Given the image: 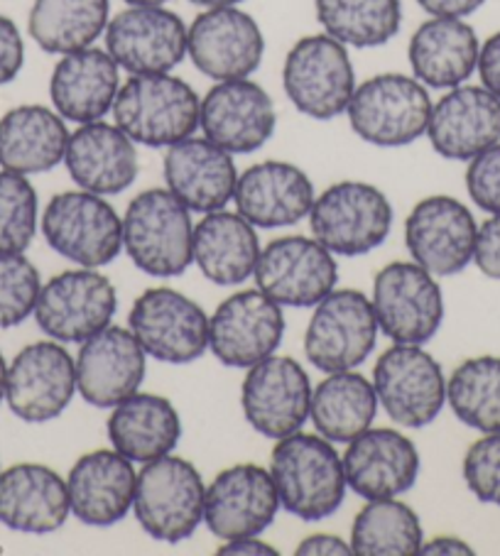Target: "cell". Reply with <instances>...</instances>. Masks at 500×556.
<instances>
[{"instance_id": "cell-17", "label": "cell", "mask_w": 500, "mask_h": 556, "mask_svg": "<svg viewBox=\"0 0 500 556\" xmlns=\"http://www.w3.org/2000/svg\"><path fill=\"white\" fill-rule=\"evenodd\" d=\"M265 37L253 15L230 8H207L187 30V56L214 81L248 79L263 62Z\"/></svg>"}, {"instance_id": "cell-25", "label": "cell", "mask_w": 500, "mask_h": 556, "mask_svg": "<svg viewBox=\"0 0 500 556\" xmlns=\"http://www.w3.org/2000/svg\"><path fill=\"white\" fill-rule=\"evenodd\" d=\"M427 138L439 157L474 160L500 142V99L486 86H454L432 105Z\"/></svg>"}, {"instance_id": "cell-27", "label": "cell", "mask_w": 500, "mask_h": 556, "mask_svg": "<svg viewBox=\"0 0 500 556\" xmlns=\"http://www.w3.org/2000/svg\"><path fill=\"white\" fill-rule=\"evenodd\" d=\"M138 473L130 458L115 448L84 454L66 476L74 517L89 527H113L128 517L136 497Z\"/></svg>"}, {"instance_id": "cell-12", "label": "cell", "mask_w": 500, "mask_h": 556, "mask_svg": "<svg viewBox=\"0 0 500 556\" xmlns=\"http://www.w3.org/2000/svg\"><path fill=\"white\" fill-rule=\"evenodd\" d=\"M128 324L142 351L160 363L187 366L209 351V316L195 300L170 287L142 292Z\"/></svg>"}, {"instance_id": "cell-40", "label": "cell", "mask_w": 500, "mask_h": 556, "mask_svg": "<svg viewBox=\"0 0 500 556\" xmlns=\"http://www.w3.org/2000/svg\"><path fill=\"white\" fill-rule=\"evenodd\" d=\"M447 402L461 425L480 434L500 431V356L461 363L447 382Z\"/></svg>"}, {"instance_id": "cell-50", "label": "cell", "mask_w": 500, "mask_h": 556, "mask_svg": "<svg viewBox=\"0 0 500 556\" xmlns=\"http://www.w3.org/2000/svg\"><path fill=\"white\" fill-rule=\"evenodd\" d=\"M218 554L226 556V554H234V556H275L277 549L271 546L263 540H258V536H240V540H228L226 544L218 546Z\"/></svg>"}, {"instance_id": "cell-28", "label": "cell", "mask_w": 500, "mask_h": 556, "mask_svg": "<svg viewBox=\"0 0 500 556\" xmlns=\"http://www.w3.org/2000/svg\"><path fill=\"white\" fill-rule=\"evenodd\" d=\"M64 165L79 189L99 197L123 194L138 179V150L115 123L93 121L70 136Z\"/></svg>"}, {"instance_id": "cell-4", "label": "cell", "mask_w": 500, "mask_h": 556, "mask_svg": "<svg viewBox=\"0 0 500 556\" xmlns=\"http://www.w3.org/2000/svg\"><path fill=\"white\" fill-rule=\"evenodd\" d=\"M429 89L415 76L378 74L355 86L349 123L355 136L375 148H405L427 136L432 116Z\"/></svg>"}, {"instance_id": "cell-35", "label": "cell", "mask_w": 500, "mask_h": 556, "mask_svg": "<svg viewBox=\"0 0 500 556\" xmlns=\"http://www.w3.org/2000/svg\"><path fill=\"white\" fill-rule=\"evenodd\" d=\"M182 437V419L175 405L162 395L136 392L109 417V441L133 464H148L175 452Z\"/></svg>"}, {"instance_id": "cell-52", "label": "cell", "mask_w": 500, "mask_h": 556, "mask_svg": "<svg viewBox=\"0 0 500 556\" xmlns=\"http://www.w3.org/2000/svg\"><path fill=\"white\" fill-rule=\"evenodd\" d=\"M189 3H195L199 8H230V5H238L243 3V0H189Z\"/></svg>"}, {"instance_id": "cell-23", "label": "cell", "mask_w": 500, "mask_h": 556, "mask_svg": "<svg viewBox=\"0 0 500 556\" xmlns=\"http://www.w3.org/2000/svg\"><path fill=\"white\" fill-rule=\"evenodd\" d=\"M148 353L130 329L109 324L86 339L76 356V388L91 407L113 409L146 380Z\"/></svg>"}, {"instance_id": "cell-51", "label": "cell", "mask_w": 500, "mask_h": 556, "mask_svg": "<svg viewBox=\"0 0 500 556\" xmlns=\"http://www.w3.org/2000/svg\"><path fill=\"white\" fill-rule=\"evenodd\" d=\"M420 554H474V549L464 540H459V536L441 534L429 542H422Z\"/></svg>"}, {"instance_id": "cell-44", "label": "cell", "mask_w": 500, "mask_h": 556, "mask_svg": "<svg viewBox=\"0 0 500 556\" xmlns=\"http://www.w3.org/2000/svg\"><path fill=\"white\" fill-rule=\"evenodd\" d=\"M466 191L486 214H500V142L468 160Z\"/></svg>"}, {"instance_id": "cell-1", "label": "cell", "mask_w": 500, "mask_h": 556, "mask_svg": "<svg viewBox=\"0 0 500 556\" xmlns=\"http://www.w3.org/2000/svg\"><path fill=\"white\" fill-rule=\"evenodd\" d=\"M271 476L280 507L304 522H320L343 505L346 473L334 441L322 434L277 439L271 456Z\"/></svg>"}, {"instance_id": "cell-24", "label": "cell", "mask_w": 500, "mask_h": 556, "mask_svg": "<svg viewBox=\"0 0 500 556\" xmlns=\"http://www.w3.org/2000/svg\"><path fill=\"white\" fill-rule=\"evenodd\" d=\"M346 485L365 501L398 497L417 483L420 452L398 429H365L341 456Z\"/></svg>"}, {"instance_id": "cell-54", "label": "cell", "mask_w": 500, "mask_h": 556, "mask_svg": "<svg viewBox=\"0 0 500 556\" xmlns=\"http://www.w3.org/2000/svg\"><path fill=\"white\" fill-rule=\"evenodd\" d=\"M128 5H167L170 0H123Z\"/></svg>"}, {"instance_id": "cell-20", "label": "cell", "mask_w": 500, "mask_h": 556, "mask_svg": "<svg viewBox=\"0 0 500 556\" xmlns=\"http://www.w3.org/2000/svg\"><path fill=\"white\" fill-rule=\"evenodd\" d=\"M478 226L466 204L454 197H427L405 220V245L412 261L435 277L464 273L474 263Z\"/></svg>"}, {"instance_id": "cell-30", "label": "cell", "mask_w": 500, "mask_h": 556, "mask_svg": "<svg viewBox=\"0 0 500 556\" xmlns=\"http://www.w3.org/2000/svg\"><path fill=\"white\" fill-rule=\"evenodd\" d=\"M70 513L66 481L50 466L15 464L0 473V525L8 530L50 534Z\"/></svg>"}, {"instance_id": "cell-2", "label": "cell", "mask_w": 500, "mask_h": 556, "mask_svg": "<svg viewBox=\"0 0 500 556\" xmlns=\"http://www.w3.org/2000/svg\"><path fill=\"white\" fill-rule=\"evenodd\" d=\"M201 99L179 76L133 74L113 103V118L136 146L172 148L199 128Z\"/></svg>"}, {"instance_id": "cell-37", "label": "cell", "mask_w": 500, "mask_h": 556, "mask_svg": "<svg viewBox=\"0 0 500 556\" xmlns=\"http://www.w3.org/2000/svg\"><path fill=\"white\" fill-rule=\"evenodd\" d=\"M111 21V0H35L27 33L47 54L93 47Z\"/></svg>"}, {"instance_id": "cell-16", "label": "cell", "mask_w": 500, "mask_h": 556, "mask_svg": "<svg viewBox=\"0 0 500 556\" xmlns=\"http://www.w3.org/2000/svg\"><path fill=\"white\" fill-rule=\"evenodd\" d=\"M187 30L165 5H128L105 25V52L130 74H167L187 56Z\"/></svg>"}, {"instance_id": "cell-39", "label": "cell", "mask_w": 500, "mask_h": 556, "mask_svg": "<svg viewBox=\"0 0 500 556\" xmlns=\"http://www.w3.org/2000/svg\"><path fill=\"white\" fill-rule=\"evenodd\" d=\"M425 532L417 513L398 497H378L353 517L351 549L359 556L420 554Z\"/></svg>"}, {"instance_id": "cell-45", "label": "cell", "mask_w": 500, "mask_h": 556, "mask_svg": "<svg viewBox=\"0 0 500 556\" xmlns=\"http://www.w3.org/2000/svg\"><path fill=\"white\" fill-rule=\"evenodd\" d=\"M25 64V42L11 17L0 15V86L17 79Z\"/></svg>"}, {"instance_id": "cell-14", "label": "cell", "mask_w": 500, "mask_h": 556, "mask_svg": "<svg viewBox=\"0 0 500 556\" xmlns=\"http://www.w3.org/2000/svg\"><path fill=\"white\" fill-rule=\"evenodd\" d=\"M118 294L93 267L66 270L42 285L35 306L37 326L60 343H84L113 321Z\"/></svg>"}, {"instance_id": "cell-10", "label": "cell", "mask_w": 500, "mask_h": 556, "mask_svg": "<svg viewBox=\"0 0 500 556\" xmlns=\"http://www.w3.org/2000/svg\"><path fill=\"white\" fill-rule=\"evenodd\" d=\"M373 312L392 343H427L445 324V294L437 277L415 261L390 263L373 280Z\"/></svg>"}, {"instance_id": "cell-48", "label": "cell", "mask_w": 500, "mask_h": 556, "mask_svg": "<svg viewBox=\"0 0 500 556\" xmlns=\"http://www.w3.org/2000/svg\"><path fill=\"white\" fill-rule=\"evenodd\" d=\"M297 554H300V556H307V554H312V556H346V554H353V549H351V542L341 540V536L316 532V534L304 536L300 546H297Z\"/></svg>"}, {"instance_id": "cell-43", "label": "cell", "mask_w": 500, "mask_h": 556, "mask_svg": "<svg viewBox=\"0 0 500 556\" xmlns=\"http://www.w3.org/2000/svg\"><path fill=\"white\" fill-rule=\"evenodd\" d=\"M464 481L476 501L500 507V431L484 434L464 456Z\"/></svg>"}, {"instance_id": "cell-38", "label": "cell", "mask_w": 500, "mask_h": 556, "mask_svg": "<svg viewBox=\"0 0 500 556\" xmlns=\"http://www.w3.org/2000/svg\"><path fill=\"white\" fill-rule=\"evenodd\" d=\"M326 35L355 50L388 45L402 27L400 0H314Z\"/></svg>"}, {"instance_id": "cell-32", "label": "cell", "mask_w": 500, "mask_h": 556, "mask_svg": "<svg viewBox=\"0 0 500 556\" xmlns=\"http://www.w3.org/2000/svg\"><path fill=\"white\" fill-rule=\"evenodd\" d=\"M480 40L464 17H429L410 37L412 76L427 89L466 84L478 66Z\"/></svg>"}, {"instance_id": "cell-49", "label": "cell", "mask_w": 500, "mask_h": 556, "mask_svg": "<svg viewBox=\"0 0 500 556\" xmlns=\"http://www.w3.org/2000/svg\"><path fill=\"white\" fill-rule=\"evenodd\" d=\"M432 17H468L486 5V0H417Z\"/></svg>"}, {"instance_id": "cell-9", "label": "cell", "mask_w": 500, "mask_h": 556, "mask_svg": "<svg viewBox=\"0 0 500 556\" xmlns=\"http://www.w3.org/2000/svg\"><path fill=\"white\" fill-rule=\"evenodd\" d=\"M42 233L54 253L82 267H105L123 251V218L91 191H62L42 214Z\"/></svg>"}, {"instance_id": "cell-6", "label": "cell", "mask_w": 500, "mask_h": 556, "mask_svg": "<svg viewBox=\"0 0 500 556\" xmlns=\"http://www.w3.org/2000/svg\"><path fill=\"white\" fill-rule=\"evenodd\" d=\"M283 89L302 116L339 118L355 91V72L346 45L326 33L297 40L285 56Z\"/></svg>"}, {"instance_id": "cell-46", "label": "cell", "mask_w": 500, "mask_h": 556, "mask_svg": "<svg viewBox=\"0 0 500 556\" xmlns=\"http://www.w3.org/2000/svg\"><path fill=\"white\" fill-rule=\"evenodd\" d=\"M474 263L490 280H500V214H490L478 226Z\"/></svg>"}, {"instance_id": "cell-7", "label": "cell", "mask_w": 500, "mask_h": 556, "mask_svg": "<svg viewBox=\"0 0 500 556\" xmlns=\"http://www.w3.org/2000/svg\"><path fill=\"white\" fill-rule=\"evenodd\" d=\"M310 224L316 241L334 255H368L388 241L392 204L368 181H336L314 199Z\"/></svg>"}, {"instance_id": "cell-42", "label": "cell", "mask_w": 500, "mask_h": 556, "mask_svg": "<svg viewBox=\"0 0 500 556\" xmlns=\"http://www.w3.org/2000/svg\"><path fill=\"white\" fill-rule=\"evenodd\" d=\"M42 280L23 253H0V329L21 326L35 314Z\"/></svg>"}, {"instance_id": "cell-41", "label": "cell", "mask_w": 500, "mask_h": 556, "mask_svg": "<svg viewBox=\"0 0 500 556\" xmlns=\"http://www.w3.org/2000/svg\"><path fill=\"white\" fill-rule=\"evenodd\" d=\"M37 191L30 179L0 169V253H25L37 233Z\"/></svg>"}, {"instance_id": "cell-5", "label": "cell", "mask_w": 500, "mask_h": 556, "mask_svg": "<svg viewBox=\"0 0 500 556\" xmlns=\"http://www.w3.org/2000/svg\"><path fill=\"white\" fill-rule=\"evenodd\" d=\"M204 478L195 464L179 456H162L142 464L133 513L152 540L179 544L204 520Z\"/></svg>"}, {"instance_id": "cell-26", "label": "cell", "mask_w": 500, "mask_h": 556, "mask_svg": "<svg viewBox=\"0 0 500 556\" xmlns=\"http://www.w3.org/2000/svg\"><path fill=\"white\" fill-rule=\"evenodd\" d=\"M310 175L283 160H265L238 175L236 211L255 228H287L310 216L314 206Z\"/></svg>"}, {"instance_id": "cell-53", "label": "cell", "mask_w": 500, "mask_h": 556, "mask_svg": "<svg viewBox=\"0 0 500 556\" xmlns=\"http://www.w3.org/2000/svg\"><path fill=\"white\" fill-rule=\"evenodd\" d=\"M5 386H8V363L3 358V353H0V402L5 400Z\"/></svg>"}, {"instance_id": "cell-33", "label": "cell", "mask_w": 500, "mask_h": 556, "mask_svg": "<svg viewBox=\"0 0 500 556\" xmlns=\"http://www.w3.org/2000/svg\"><path fill=\"white\" fill-rule=\"evenodd\" d=\"M72 132L60 113L27 103L0 118V169L17 175H42L64 162Z\"/></svg>"}, {"instance_id": "cell-19", "label": "cell", "mask_w": 500, "mask_h": 556, "mask_svg": "<svg viewBox=\"0 0 500 556\" xmlns=\"http://www.w3.org/2000/svg\"><path fill=\"white\" fill-rule=\"evenodd\" d=\"M76 390V361L54 339L30 343L8 366V407L30 425L60 417L72 405Z\"/></svg>"}, {"instance_id": "cell-8", "label": "cell", "mask_w": 500, "mask_h": 556, "mask_svg": "<svg viewBox=\"0 0 500 556\" xmlns=\"http://www.w3.org/2000/svg\"><path fill=\"white\" fill-rule=\"evenodd\" d=\"M373 388L388 417L408 429L429 427L447 405L445 370L417 343H392L375 363Z\"/></svg>"}, {"instance_id": "cell-11", "label": "cell", "mask_w": 500, "mask_h": 556, "mask_svg": "<svg viewBox=\"0 0 500 556\" xmlns=\"http://www.w3.org/2000/svg\"><path fill=\"white\" fill-rule=\"evenodd\" d=\"M378 331L368 296L359 290H334L314 306L304 331V356L326 376L355 370L368 361Z\"/></svg>"}, {"instance_id": "cell-47", "label": "cell", "mask_w": 500, "mask_h": 556, "mask_svg": "<svg viewBox=\"0 0 500 556\" xmlns=\"http://www.w3.org/2000/svg\"><path fill=\"white\" fill-rule=\"evenodd\" d=\"M476 72L480 76V86H486L490 93L500 99V30L480 45Z\"/></svg>"}, {"instance_id": "cell-15", "label": "cell", "mask_w": 500, "mask_h": 556, "mask_svg": "<svg viewBox=\"0 0 500 556\" xmlns=\"http://www.w3.org/2000/svg\"><path fill=\"white\" fill-rule=\"evenodd\" d=\"M312 380L295 358L267 356L246 370L240 407L246 421L267 439L300 431L312 409Z\"/></svg>"}, {"instance_id": "cell-13", "label": "cell", "mask_w": 500, "mask_h": 556, "mask_svg": "<svg viewBox=\"0 0 500 556\" xmlns=\"http://www.w3.org/2000/svg\"><path fill=\"white\" fill-rule=\"evenodd\" d=\"M255 285L280 306L310 309L339 282L334 253L316 238L283 236L267 243L255 265Z\"/></svg>"}, {"instance_id": "cell-36", "label": "cell", "mask_w": 500, "mask_h": 556, "mask_svg": "<svg viewBox=\"0 0 500 556\" xmlns=\"http://www.w3.org/2000/svg\"><path fill=\"white\" fill-rule=\"evenodd\" d=\"M375 412H378V395L373 382L355 370L329 372L312 392L310 419L316 434L349 444L351 439L371 429Z\"/></svg>"}, {"instance_id": "cell-29", "label": "cell", "mask_w": 500, "mask_h": 556, "mask_svg": "<svg viewBox=\"0 0 500 556\" xmlns=\"http://www.w3.org/2000/svg\"><path fill=\"white\" fill-rule=\"evenodd\" d=\"M167 189L197 214L226 208L236 194L238 169L230 152L209 138H187L167 148L162 160Z\"/></svg>"}, {"instance_id": "cell-3", "label": "cell", "mask_w": 500, "mask_h": 556, "mask_svg": "<svg viewBox=\"0 0 500 556\" xmlns=\"http://www.w3.org/2000/svg\"><path fill=\"white\" fill-rule=\"evenodd\" d=\"M195 224L170 189H148L123 216V248L133 265L152 277H177L195 263Z\"/></svg>"}, {"instance_id": "cell-34", "label": "cell", "mask_w": 500, "mask_h": 556, "mask_svg": "<svg viewBox=\"0 0 500 556\" xmlns=\"http://www.w3.org/2000/svg\"><path fill=\"white\" fill-rule=\"evenodd\" d=\"M195 263L209 282L221 287L243 285L255 273L261 243L255 226L234 211H211L195 226Z\"/></svg>"}, {"instance_id": "cell-21", "label": "cell", "mask_w": 500, "mask_h": 556, "mask_svg": "<svg viewBox=\"0 0 500 556\" xmlns=\"http://www.w3.org/2000/svg\"><path fill=\"white\" fill-rule=\"evenodd\" d=\"M275 103L261 84L248 79L216 81L201 99L199 128L230 155H248L273 138Z\"/></svg>"}, {"instance_id": "cell-31", "label": "cell", "mask_w": 500, "mask_h": 556, "mask_svg": "<svg viewBox=\"0 0 500 556\" xmlns=\"http://www.w3.org/2000/svg\"><path fill=\"white\" fill-rule=\"evenodd\" d=\"M121 89V66L105 50H86L62 54L50 79V99L64 121L93 123L113 111Z\"/></svg>"}, {"instance_id": "cell-22", "label": "cell", "mask_w": 500, "mask_h": 556, "mask_svg": "<svg viewBox=\"0 0 500 556\" xmlns=\"http://www.w3.org/2000/svg\"><path fill=\"white\" fill-rule=\"evenodd\" d=\"M280 510L273 476L258 464H236L221 471L204 497V522L218 540L258 536Z\"/></svg>"}, {"instance_id": "cell-18", "label": "cell", "mask_w": 500, "mask_h": 556, "mask_svg": "<svg viewBox=\"0 0 500 556\" xmlns=\"http://www.w3.org/2000/svg\"><path fill=\"white\" fill-rule=\"evenodd\" d=\"M285 314L261 290L226 296L209 319V351L226 368L248 370L280 349Z\"/></svg>"}]
</instances>
